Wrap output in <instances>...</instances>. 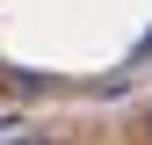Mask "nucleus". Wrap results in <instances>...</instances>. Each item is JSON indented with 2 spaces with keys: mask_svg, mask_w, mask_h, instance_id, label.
<instances>
[{
  "mask_svg": "<svg viewBox=\"0 0 152 145\" xmlns=\"http://www.w3.org/2000/svg\"><path fill=\"white\" fill-rule=\"evenodd\" d=\"M22 145H44V138H22Z\"/></svg>",
  "mask_w": 152,
  "mask_h": 145,
  "instance_id": "1",
  "label": "nucleus"
}]
</instances>
